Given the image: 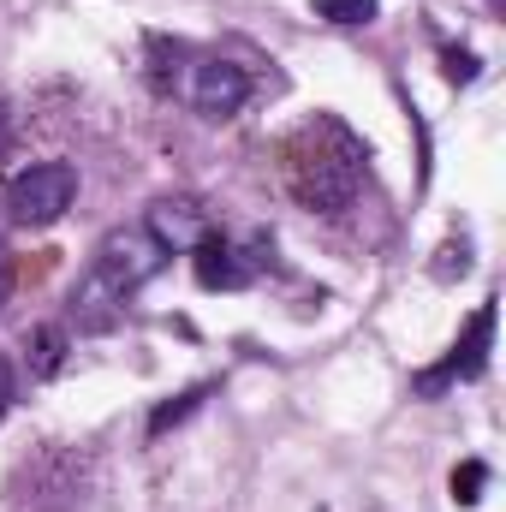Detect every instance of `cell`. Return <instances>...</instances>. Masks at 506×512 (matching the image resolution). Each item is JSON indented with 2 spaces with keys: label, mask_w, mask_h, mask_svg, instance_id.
Listing matches in <instances>:
<instances>
[{
  "label": "cell",
  "mask_w": 506,
  "mask_h": 512,
  "mask_svg": "<svg viewBox=\"0 0 506 512\" xmlns=\"http://www.w3.org/2000/svg\"><path fill=\"white\" fill-rule=\"evenodd\" d=\"M191 268H197V286L203 292H239L245 280H251V262L239 245H227L221 233H209L197 251H191Z\"/></svg>",
  "instance_id": "ba28073f"
},
{
  "label": "cell",
  "mask_w": 506,
  "mask_h": 512,
  "mask_svg": "<svg viewBox=\"0 0 506 512\" xmlns=\"http://www.w3.org/2000/svg\"><path fill=\"white\" fill-rule=\"evenodd\" d=\"M78 197V173L66 161H42V167H24L6 191V209L18 227H54Z\"/></svg>",
  "instance_id": "7a4b0ae2"
},
{
  "label": "cell",
  "mask_w": 506,
  "mask_h": 512,
  "mask_svg": "<svg viewBox=\"0 0 506 512\" xmlns=\"http://www.w3.org/2000/svg\"><path fill=\"white\" fill-rule=\"evenodd\" d=\"M6 405H12V370H6V358H0V417H6Z\"/></svg>",
  "instance_id": "ac0fdd59"
},
{
  "label": "cell",
  "mask_w": 506,
  "mask_h": 512,
  "mask_svg": "<svg viewBox=\"0 0 506 512\" xmlns=\"http://www.w3.org/2000/svg\"><path fill=\"white\" fill-rule=\"evenodd\" d=\"M483 489H489V465H483V459H465V465L453 471V501H459V507H477Z\"/></svg>",
  "instance_id": "4fadbf2b"
},
{
  "label": "cell",
  "mask_w": 506,
  "mask_h": 512,
  "mask_svg": "<svg viewBox=\"0 0 506 512\" xmlns=\"http://www.w3.org/2000/svg\"><path fill=\"white\" fill-rule=\"evenodd\" d=\"M191 102L203 120H227L251 102V72L233 60H197L191 66Z\"/></svg>",
  "instance_id": "8992f818"
},
{
  "label": "cell",
  "mask_w": 506,
  "mask_h": 512,
  "mask_svg": "<svg viewBox=\"0 0 506 512\" xmlns=\"http://www.w3.org/2000/svg\"><path fill=\"white\" fill-rule=\"evenodd\" d=\"M18 477H30V489H36V495H18L24 512H42L48 501L60 512L84 507V465H78L72 453H36V459L18 465Z\"/></svg>",
  "instance_id": "5b68a950"
},
{
  "label": "cell",
  "mask_w": 506,
  "mask_h": 512,
  "mask_svg": "<svg viewBox=\"0 0 506 512\" xmlns=\"http://www.w3.org/2000/svg\"><path fill=\"white\" fill-rule=\"evenodd\" d=\"M143 233H149L161 251H197V245L215 233V221H209V209H203L197 197H161V203L149 209Z\"/></svg>",
  "instance_id": "52a82bcc"
},
{
  "label": "cell",
  "mask_w": 506,
  "mask_h": 512,
  "mask_svg": "<svg viewBox=\"0 0 506 512\" xmlns=\"http://www.w3.org/2000/svg\"><path fill=\"white\" fill-rule=\"evenodd\" d=\"M161 262H167V251H161L143 227H120V233H108V239H102V251H96L90 268H96L114 292H126V298H131L143 280H155V274H161Z\"/></svg>",
  "instance_id": "277c9868"
},
{
  "label": "cell",
  "mask_w": 506,
  "mask_h": 512,
  "mask_svg": "<svg viewBox=\"0 0 506 512\" xmlns=\"http://www.w3.org/2000/svg\"><path fill=\"white\" fill-rule=\"evenodd\" d=\"M358 179H364V143L340 120H316L286 143V185L304 209H346L358 197Z\"/></svg>",
  "instance_id": "6da1fadb"
},
{
  "label": "cell",
  "mask_w": 506,
  "mask_h": 512,
  "mask_svg": "<svg viewBox=\"0 0 506 512\" xmlns=\"http://www.w3.org/2000/svg\"><path fill=\"white\" fill-rule=\"evenodd\" d=\"M6 298H12V256L0 245V310H6Z\"/></svg>",
  "instance_id": "2e32d148"
},
{
  "label": "cell",
  "mask_w": 506,
  "mask_h": 512,
  "mask_svg": "<svg viewBox=\"0 0 506 512\" xmlns=\"http://www.w3.org/2000/svg\"><path fill=\"white\" fill-rule=\"evenodd\" d=\"M60 364H66V328H36L30 334V370L36 376H60Z\"/></svg>",
  "instance_id": "7c38bea8"
},
{
  "label": "cell",
  "mask_w": 506,
  "mask_h": 512,
  "mask_svg": "<svg viewBox=\"0 0 506 512\" xmlns=\"http://www.w3.org/2000/svg\"><path fill=\"white\" fill-rule=\"evenodd\" d=\"M316 18H328V24H370L376 18V0H316Z\"/></svg>",
  "instance_id": "5bb4252c"
},
{
  "label": "cell",
  "mask_w": 506,
  "mask_h": 512,
  "mask_svg": "<svg viewBox=\"0 0 506 512\" xmlns=\"http://www.w3.org/2000/svg\"><path fill=\"white\" fill-rule=\"evenodd\" d=\"M143 54H149V90H155V96H167V90L179 84L185 48H179V42H167V36H149V42H143Z\"/></svg>",
  "instance_id": "30bf717a"
},
{
  "label": "cell",
  "mask_w": 506,
  "mask_h": 512,
  "mask_svg": "<svg viewBox=\"0 0 506 512\" xmlns=\"http://www.w3.org/2000/svg\"><path fill=\"white\" fill-rule=\"evenodd\" d=\"M120 310H126V292H114V286L90 268L84 286L72 292V322H78V334H108V328L120 322Z\"/></svg>",
  "instance_id": "9c48e42d"
},
{
  "label": "cell",
  "mask_w": 506,
  "mask_h": 512,
  "mask_svg": "<svg viewBox=\"0 0 506 512\" xmlns=\"http://www.w3.org/2000/svg\"><path fill=\"white\" fill-rule=\"evenodd\" d=\"M489 346H495V304H477V316L465 322V334L453 340V352H447L435 370H423L411 387H417L423 399H435L441 387H453V382H477V376L489 370Z\"/></svg>",
  "instance_id": "3957f363"
},
{
  "label": "cell",
  "mask_w": 506,
  "mask_h": 512,
  "mask_svg": "<svg viewBox=\"0 0 506 512\" xmlns=\"http://www.w3.org/2000/svg\"><path fill=\"white\" fill-rule=\"evenodd\" d=\"M215 393V382H197V387H185V393H173L167 405H155L149 411V435H167V429H179L191 411H203V399Z\"/></svg>",
  "instance_id": "8fae6325"
},
{
  "label": "cell",
  "mask_w": 506,
  "mask_h": 512,
  "mask_svg": "<svg viewBox=\"0 0 506 512\" xmlns=\"http://www.w3.org/2000/svg\"><path fill=\"white\" fill-rule=\"evenodd\" d=\"M6 149H12V114H6V102H0V161H6Z\"/></svg>",
  "instance_id": "e0dca14e"
},
{
  "label": "cell",
  "mask_w": 506,
  "mask_h": 512,
  "mask_svg": "<svg viewBox=\"0 0 506 512\" xmlns=\"http://www.w3.org/2000/svg\"><path fill=\"white\" fill-rule=\"evenodd\" d=\"M441 60H447V78H453V84H471V78H477V54H465V48H447Z\"/></svg>",
  "instance_id": "9a60e30c"
}]
</instances>
